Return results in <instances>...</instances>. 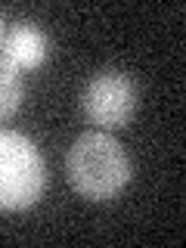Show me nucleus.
<instances>
[{"instance_id": "nucleus-1", "label": "nucleus", "mask_w": 186, "mask_h": 248, "mask_svg": "<svg viewBox=\"0 0 186 248\" xmlns=\"http://www.w3.org/2000/svg\"><path fill=\"white\" fill-rule=\"evenodd\" d=\"M65 174L78 196L90 202H108L130 183V158L115 137L103 130H87L68 149Z\"/></svg>"}, {"instance_id": "nucleus-2", "label": "nucleus", "mask_w": 186, "mask_h": 248, "mask_svg": "<svg viewBox=\"0 0 186 248\" xmlns=\"http://www.w3.org/2000/svg\"><path fill=\"white\" fill-rule=\"evenodd\" d=\"M46 168L31 143L19 130H0V211H25L44 196Z\"/></svg>"}, {"instance_id": "nucleus-3", "label": "nucleus", "mask_w": 186, "mask_h": 248, "mask_svg": "<svg viewBox=\"0 0 186 248\" xmlns=\"http://www.w3.org/2000/svg\"><path fill=\"white\" fill-rule=\"evenodd\" d=\"M81 106L99 130H121L137 112V87L124 72H99L84 87Z\"/></svg>"}, {"instance_id": "nucleus-4", "label": "nucleus", "mask_w": 186, "mask_h": 248, "mask_svg": "<svg viewBox=\"0 0 186 248\" xmlns=\"http://www.w3.org/2000/svg\"><path fill=\"white\" fill-rule=\"evenodd\" d=\"M0 56L13 62L19 72L37 68L50 56V37L34 22H16L13 28H6L3 41H0Z\"/></svg>"}, {"instance_id": "nucleus-5", "label": "nucleus", "mask_w": 186, "mask_h": 248, "mask_svg": "<svg viewBox=\"0 0 186 248\" xmlns=\"http://www.w3.org/2000/svg\"><path fill=\"white\" fill-rule=\"evenodd\" d=\"M22 99H25V81H22V72L0 56V121L13 118L19 112Z\"/></svg>"}, {"instance_id": "nucleus-6", "label": "nucleus", "mask_w": 186, "mask_h": 248, "mask_svg": "<svg viewBox=\"0 0 186 248\" xmlns=\"http://www.w3.org/2000/svg\"><path fill=\"white\" fill-rule=\"evenodd\" d=\"M3 34H6V25H3V16H0V41H3Z\"/></svg>"}]
</instances>
